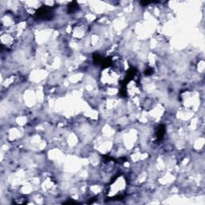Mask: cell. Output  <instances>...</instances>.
I'll use <instances>...</instances> for the list:
<instances>
[{
  "mask_svg": "<svg viewBox=\"0 0 205 205\" xmlns=\"http://www.w3.org/2000/svg\"><path fill=\"white\" fill-rule=\"evenodd\" d=\"M35 16L43 20H50L53 17V9L48 7H40L36 11Z\"/></svg>",
  "mask_w": 205,
  "mask_h": 205,
  "instance_id": "cell-1",
  "label": "cell"
},
{
  "mask_svg": "<svg viewBox=\"0 0 205 205\" xmlns=\"http://www.w3.org/2000/svg\"><path fill=\"white\" fill-rule=\"evenodd\" d=\"M165 127L164 125H159L158 127V128L156 130V138H157V140L161 141L163 140V138L164 136V134H165Z\"/></svg>",
  "mask_w": 205,
  "mask_h": 205,
  "instance_id": "cell-2",
  "label": "cell"
},
{
  "mask_svg": "<svg viewBox=\"0 0 205 205\" xmlns=\"http://www.w3.org/2000/svg\"><path fill=\"white\" fill-rule=\"evenodd\" d=\"M79 4L77 3V2L76 1H73L71 3H69L68 7H67V11L68 13H74L75 11H76L77 10H79Z\"/></svg>",
  "mask_w": 205,
  "mask_h": 205,
  "instance_id": "cell-3",
  "label": "cell"
},
{
  "mask_svg": "<svg viewBox=\"0 0 205 205\" xmlns=\"http://www.w3.org/2000/svg\"><path fill=\"white\" fill-rule=\"evenodd\" d=\"M152 73H153V70H152L151 68H148L145 71V74H146V76H150V75H151Z\"/></svg>",
  "mask_w": 205,
  "mask_h": 205,
  "instance_id": "cell-4",
  "label": "cell"
},
{
  "mask_svg": "<svg viewBox=\"0 0 205 205\" xmlns=\"http://www.w3.org/2000/svg\"><path fill=\"white\" fill-rule=\"evenodd\" d=\"M151 3H154V2H150V1H142V2H140V4L141 5H143V6H147V5Z\"/></svg>",
  "mask_w": 205,
  "mask_h": 205,
  "instance_id": "cell-5",
  "label": "cell"
}]
</instances>
